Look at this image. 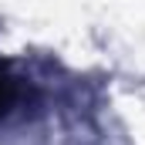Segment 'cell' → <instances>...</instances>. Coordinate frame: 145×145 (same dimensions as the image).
<instances>
[{"instance_id":"1","label":"cell","mask_w":145,"mask_h":145,"mask_svg":"<svg viewBox=\"0 0 145 145\" xmlns=\"http://www.w3.org/2000/svg\"><path fill=\"white\" fill-rule=\"evenodd\" d=\"M10 101H14V81L0 71V115L10 108Z\"/></svg>"}]
</instances>
